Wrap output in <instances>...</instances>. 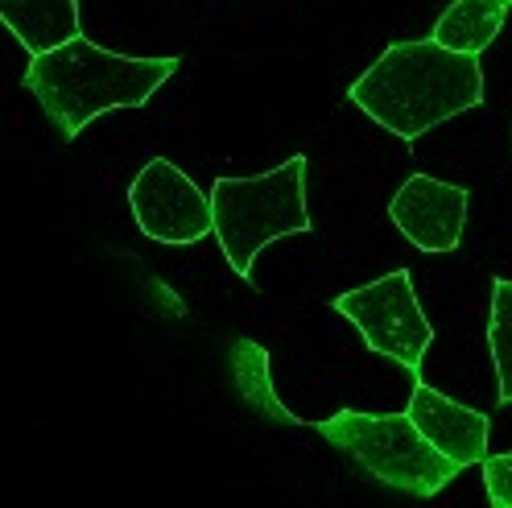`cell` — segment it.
I'll list each match as a JSON object with an SVG mask.
<instances>
[{
	"label": "cell",
	"mask_w": 512,
	"mask_h": 508,
	"mask_svg": "<svg viewBox=\"0 0 512 508\" xmlns=\"http://www.w3.org/2000/svg\"><path fill=\"white\" fill-rule=\"evenodd\" d=\"M351 104L401 141H418L484 104V71L475 54H455L434 38L397 42L351 83Z\"/></svg>",
	"instance_id": "obj_1"
},
{
	"label": "cell",
	"mask_w": 512,
	"mask_h": 508,
	"mask_svg": "<svg viewBox=\"0 0 512 508\" xmlns=\"http://www.w3.org/2000/svg\"><path fill=\"white\" fill-rule=\"evenodd\" d=\"M178 71V58H128L87 42L83 34L50 54H34L25 87L67 137H79L112 108H141Z\"/></svg>",
	"instance_id": "obj_2"
},
{
	"label": "cell",
	"mask_w": 512,
	"mask_h": 508,
	"mask_svg": "<svg viewBox=\"0 0 512 508\" xmlns=\"http://www.w3.org/2000/svg\"><path fill=\"white\" fill-rule=\"evenodd\" d=\"M215 236L236 277H252V261L281 236L310 232L306 211V157H290L256 178H219L211 186Z\"/></svg>",
	"instance_id": "obj_3"
},
{
	"label": "cell",
	"mask_w": 512,
	"mask_h": 508,
	"mask_svg": "<svg viewBox=\"0 0 512 508\" xmlns=\"http://www.w3.org/2000/svg\"><path fill=\"white\" fill-rule=\"evenodd\" d=\"M331 447L351 455L380 484L401 488L409 496H434L463 471L455 459H446L434 442L413 426L409 414H360L339 409L327 422H318Z\"/></svg>",
	"instance_id": "obj_4"
},
{
	"label": "cell",
	"mask_w": 512,
	"mask_h": 508,
	"mask_svg": "<svg viewBox=\"0 0 512 508\" xmlns=\"http://www.w3.org/2000/svg\"><path fill=\"white\" fill-rule=\"evenodd\" d=\"M335 310L347 323H356V331L364 335V343L376 356H389L401 368L418 372L430 343H434V327L418 306L413 294V277L405 269L384 273L360 290H347L335 298Z\"/></svg>",
	"instance_id": "obj_5"
},
{
	"label": "cell",
	"mask_w": 512,
	"mask_h": 508,
	"mask_svg": "<svg viewBox=\"0 0 512 508\" xmlns=\"http://www.w3.org/2000/svg\"><path fill=\"white\" fill-rule=\"evenodd\" d=\"M128 207H133L137 228L157 244H199L215 232L211 195L166 157L145 162V170L128 186Z\"/></svg>",
	"instance_id": "obj_6"
},
{
	"label": "cell",
	"mask_w": 512,
	"mask_h": 508,
	"mask_svg": "<svg viewBox=\"0 0 512 508\" xmlns=\"http://www.w3.org/2000/svg\"><path fill=\"white\" fill-rule=\"evenodd\" d=\"M467 190L430 174H413L389 203L397 232L422 252H455L467 228Z\"/></svg>",
	"instance_id": "obj_7"
},
{
	"label": "cell",
	"mask_w": 512,
	"mask_h": 508,
	"mask_svg": "<svg viewBox=\"0 0 512 508\" xmlns=\"http://www.w3.org/2000/svg\"><path fill=\"white\" fill-rule=\"evenodd\" d=\"M405 414L413 418V426H418L446 459H455L459 467H475V463L488 459V414L451 401L446 393L430 389L426 380L413 385V397H409Z\"/></svg>",
	"instance_id": "obj_8"
},
{
	"label": "cell",
	"mask_w": 512,
	"mask_h": 508,
	"mask_svg": "<svg viewBox=\"0 0 512 508\" xmlns=\"http://www.w3.org/2000/svg\"><path fill=\"white\" fill-rule=\"evenodd\" d=\"M0 21L13 29V38L34 54H50L75 42L79 29V0H0Z\"/></svg>",
	"instance_id": "obj_9"
},
{
	"label": "cell",
	"mask_w": 512,
	"mask_h": 508,
	"mask_svg": "<svg viewBox=\"0 0 512 508\" xmlns=\"http://www.w3.org/2000/svg\"><path fill=\"white\" fill-rule=\"evenodd\" d=\"M508 0H451L434 25V42L455 54H484L504 29Z\"/></svg>",
	"instance_id": "obj_10"
},
{
	"label": "cell",
	"mask_w": 512,
	"mask_h": 508,
	"mask_svg": "<svg viewBox=\"0 0 512 508\" xmlns=\"http://www.w3.org/2000/svg\"><path fill=\"white\" fill-rule=\"evenodd\" d=\"M232 376H236V385L244 393V401L256 409L261 418H273L281 426H298V418L277 401L273 393V380H269V352L261 343H252V339H236L232 343Z\"/></svg>",
	"instance_id": "obj_11"
},
{
	"label": "cell",
	"mask_w": 512,
	"mask_h": 508,
	"mask_svg": "<svg viewBox=\"0 0 512 508\" xmlns=\"http://www.w3.org/2000/svg\"><path fill=\"white\" fill-rule=\"evenodd\" d=\"M488 347H492V360H496L500 401L512 405V281H508V277H496V281H492Z\"/></svg>",
	"instance_id": "obj_12"
},
{
	"label": "cell",
	"mask_w": 512,
	"mask_h": 508,
	"mask_svg": "<svg viewBox=\"0 0 512 508\" xmlns=\"http://www.w3.org/2000/svg\"><path fill=\"white\" fill-rule=\"evenodd\" d=\"M484 488L496 508H512V451L508 455H488L484 463Z\"/></svg>",
	"instance_id": "obj_13"
},
{
	"label": "cell",
	"mask_w": 512,
	"mask_h": 508,
	"mask_svg": "<svg viewBox=\"0 0 512 508\" xmlns=\"http://www.w3.org/2000/svg\"><path fill=\"white\" fill-rule=\"evenodd\" d=\"M508 9H512V0H508Z\"/></svg>",
	"instance_id": "obj_14"
}]
</instances>
